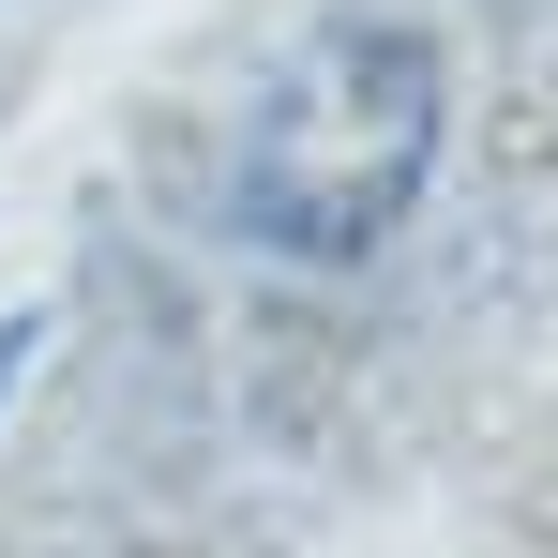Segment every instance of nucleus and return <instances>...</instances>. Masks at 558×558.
Wrapping results in <instances>:
<instances>
[{"mask_svg":"<svg viewBox=\"0 0 558 558\" xmlns=\"http://www.w3.org/2000/svg\"><path fill=\"white\" fill-rule=\"evenodd\" d=\"M438 136H453V61L408 15H332L317 46H287V76L257 92L227 211L287 272H363V257L408 242V211L438 182Z\"/></svg>","mask_w":558,"mask_h":558,"instance_id":"obj_1","label":"nucleus"}]
</instances>
